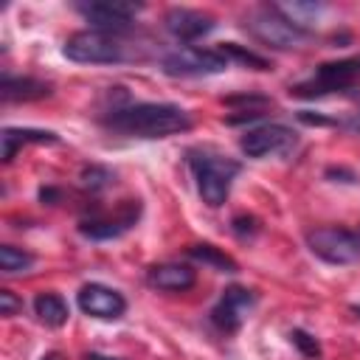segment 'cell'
I'll return each mask as SVG.
<instances>
[{"label":"cell","mask_w":360,"mask_h":360,"mask_svg":"<svg viewBox=\"0 0 360 360\" xmlns=\"http://www.w3.org/2000/svg\"><path fill=\"white\" fill-rule=\"evenodd\" d=\"M62 53L65 59L79 62V65H118V62L143 56L138 48L127 45L124 34H110V31H96V28L70 34L62 45Z\"/></svg>","instance_id":"3957f363"},{"label":"cell","mask_w":360,"mask_h":360,"mask_svg":"<svg viewBox=\"0 0 360 360\" xmlns=\"http://www.w3.org/2000/svg\"><path fill=\"white\" fill-rule=\"evenodd\" d=\"M101 127H107L115 135L127 138H172L180 132H188L194 127V118L188 110L177 104L163 101H138L127 107H112L101 115Z\"/></svg>","instance_id":"6da1fadb"},{"label":"cell","mask_w":360,"mask_h":360,"mask_svg":"<svg viewBox=\"0 0 360 360\" xmlns=\"http://www.w3.org/2000/svg\"><path fill=\"white\" fill-rule=\"evenodd\" d=\"M112 172L107 169V166H96V163H90V166H84L82 169V186L87 188V191H101V188H107L110 183H112Z\"/></svg>","instance_id":"7402d4cb"},{"label":"cell","mask_w":360,"mask_h":360,"mask_svg":"<svg viewBox=\"0 0 360 360\" xmlns=\"http://www.w3.org/2000/svg\"><path fill=\"white\" fill-rule=\"evenodd\" d=\"M34 264V256L17 245H0V270L6 276H17V273H25L31 270Z\"/></svg>","instance_id":"ffe728a7"},{"label":"cell","mask_w":360,"mask_h":360,"mask_svg":"<svg viewBox=\"0 0 360 360\" xmlns=\"http://www.w3.org/2000/svg\"><path fill=\"white\" fill-rule=\"evenodd\" d=\"M163 28L180 42H194V39H200L217 28V17L208 11H200V8L174 6L163 14Z\"/></svg>","instance_id":"4fadbf2b"},{"label":"cell","mask_w":360,"mask_h":360,"mask_svg":"<svg viewBox=\"0 0 360 360\" xmlns=\"http://www.w3.org/2000/svg\"><path fill=\"white\" fill-rule=\"evenodd\" d=\"M256 301H259L256 290H248V287H242V284H231V287L222 290L219 301L211 307V323H214L219 332L233 335V332L242 329V323H245V318L250 315V309L256 307Z\"/></svg>","instance_id":"8fae6325"},{"label":"cell","mask_w":360,"mask_h":360,"mask_svg":"<svg viewBox=\"0 0 360 360\" xmlns=\"http://www.w3.org/2000/svg\"><path fill=\"white\" fill-rule=\"evenodd\" d=\"M352 312H354V315L360 318V304H352Z\"/></svg>","instance_id":"4dcf8cb0"},{"label":"cell","mask_w":360,"mask_h":360,"mask_svg":"<svg viewBox=\"0 0 360 360\" xmlns=\"http://www.w3.org/2000/svg\"><path fill=\"white\" fill-rule=\"evenodd\" d=\"M357 233H360V231H357Z\"/></svg>","instance_id":"1f68e13d"},{"label":"cell","mask_w":360,"mask_h":360,"mask_svg":"<svg viewBox=\"0 0 360 360\" xmlns=\"http://www.w3.org/2000/svg\"><path fill=\"white\" fill-rule=\"evenodd\" d=\"M343 127H346V129H352V132H357V135H360V110H357V112H352V115H349V118H346V121H343Z\"/></svg>","instance_id":"83f0119b"},{"label":"cell","mask_w":360,"mask_h":360,"mask_svg":"<svg viewBox=\"0 0 360 360\" xmlns=\"http://www.w3.org/2000/svg\"><path fill=\"white\" fill-rule=\"evenodd\" d=\"M298 118H301L304 124H329V118H323V115H312L309 110H304V112H298Z\"/></svg>","instance_id":"4316f807"},{"label":"cell","mask_w":360,"mask_h":360,"mask_svg":"<svg viewBox=\"0 0 360 360\" xmlns=\"http://www.w3.org/2000/svg\"><path fill=\"white\" fill-rule=\"evenodd\" d=\"M22 312V298L11 290H0V315L3 318H14Z\"/></svg>","instance_id":"d4e9b609"},{"label":"cell","mask_w":360,"mask_h":360,"mask_svg":"<svg viewBox=\"0 0 360 360\" xmlns=\"http://www.w3.org/2000/svg\"><path fill=\"white\" fill-rule=\"evenodd\" d=\"M28 143H59V135L51 129H31V127H6L0 132V158L11 163L14 155Z\"/></svg>","instance_id":"2e32d148"},{"label":"cell","mask_w":360,"mask_h":360,"mask_svg":"<svg viewBox=\"0 0 360 360\" xmlns=\"http://www.w3.org/2000/svg\"><path fill=\"white\" fill-rule=\"evenodd\" d=\"M76 304L84 315L98 318V321H118L127 312V298L118 290H112L107 284H98V281L84 284L76 292Z\"/></svg>","instance_id":"7c38bea8"},{"label":"cell","mask_w":360,"mask_h":360,"mask_svg":"<svg viewBox=\"0 0 360 360\" xmlns=\"http://www.w3.org/2000/svg\"><path fill=\"white\" fill-rule=\"evenodd\" d=\"M217 51H219L228 62H239V65H248V68H253V70H270V68H273L264 56H259V53H253V51H248V48H242V45H236V42H222Z\"/></svg>","instance_id":"44dd1931"},{"label":"cell","mask_w":360,"mask_h":360,"mask_svg":"<svg viewBox=\"0 0 360 360\" xmlns=\"http://www.w3.org/2000/svg\"><path fill=\"white\" fill-rule=\"evenodd\" d=\"M34 312H37L39 323H45V326H51V329L68 323V318H70L68 301H65L59 292H51V290L37 292V298H34Z\"/></svg>","instance_id":"ac0fdd59"},{"label":"cell","mask_w":360,"mask_h":360,"mask_svg":"<svg viewBox=\"0 0 360 360\" xmlns=\"http://www.w3.org/2000/svg\"><path fill=\"white\" fill-rule=\"evenodd\" d=\"M186 253H188V259L202 262V264H208V267H214V270H219V273H236V270H239L236 259H233V256H228L222 248H217V245H211V242L188 245V248H186Z\"/></svg>","instance_id":"d6986e66"},{"label":"cell","mask_w":360,"mask_h":360,"mask_svg":"<svg viewBox=\"0 0 360 360\" xmlns=\"http://www.w3.org/2000/svg\"><path fill=\"white\" fill-rule=\"evenodd\" d=\"M146 284L163 292H186L197 284V270L180 262H160L146 267Z\"/></svg>","instance_id":"5bb4252c"},{"label":"cell","mask_w":360,"mask_h":360,"mask_svg":"<svg viewBox=\"0 0 360 360\" xmlns=\"http://www.w3.org/2000/svg\"><path fill=\"white\" fill-rule=\"evenodd\" d=\"M138 219H141V200H124L112 214L98 208L90 217H82L79 233L84 239H93V242H107V239L124 236L129 228H135Z\"/></svg>","instance_id":"52a82bcc"},{"label":"cell","mask_w":360,"mask_h":360,"mask_svg":"<svg viewBox=\"0 0 360 360\" xmlns=\"http://www.w3.org/2000/svg\"><path fill=\"white\" fill-rule=\"evenodd\" d=\"M307 248L326 264H354L360 262V233L338 225H321L307 231Z\"/></svg>","instance_id":"8992f818"},{"label":"cell","mask_w":360,"mask_h":360,"mask_svg":"<svg viewBox=\"0 0 360 360\" xmlns=\"http://www.w3.org/2000/svg\"><path fill=\"white\" fill-rule=\"evenodd\" d=\"M186 163H188V169L194 174L197 194H200V200L208 208H219L228 200L236 174L242 172V163L236 158L222 155V152H214L208 146L188 149L186 152Z\"/></svg>","instance_id":"7a4b0ae2"},{"label":"cell","mask_w":360,"mask_h":360,"mask_svg":"<svg viewBox=\"0 0 360 360\" xmlns=\"http://www.w3.org/2000/svg\"><path fill=\"white\" fill-rule=\"evenodd\" d=\"M228 68L231 62L219 51L208 48H177L160 59V70L166 76H214Z\"/></svg>","instance_id":"ba28073f"},{"label":"cell","mask_w":360,"mask_h":360,"mask_svg":"<svg viewBox=\"0 0 360 360\" xmlns=\"http://www.w3.org/2000/svg\"><path fill=\"white\" fill-rule=\"evenodd\" d=\"M231 231H233V236H239V239H253V236L262 231V225H259V219L250 217V214H236V217L231 219Z\"/></svg>","instance_id":"cb8c5ba5"},{"label":"cell","mask_w":360,"mask_h":360,"mask_svg":"<svg viewBox=\"0 0 360 360\" xmlns=\"http://www.w3.org/2000/svg\"><path fill=\"white\" fill-rule=\"evenodd\" d=\"M242 28H245L253 39H259L262 45L276 48V51L301 48V45H307V42L312 39V34L295 28V25H292L290 20H284L270 3H267V6H256V8H250V11L245 14Z\"/></svg>","instance_id":"277c9868"},{"label":"cell","mask_w":360,"mask_h":360,"mask_svg":"<svg viewBox=\"0 0 360 360\" xmlns=\"http://www.w3.org/2000/svg\"><path fill=\"white\" fill-rule=\"evenodd\" d=\"M84 360H121V357H107V354H98V352H90V354H84Z\"/></svg>","instance_id":"f1b7e54d"},{"label":"cell","mask_w":360,"mask_h":360,"mask_svg":"<svg viewBox=\"0 0 360 360\" xmlns=\"http://www.w3.org/2000/svg\"><path fill=\"white\" fill-rule=\"evenodd\" d=\"M59 197H62V191H59V188H39V200H42V202H48V205H53Z\"/></svg>","instance_id":"484cf974"},{"label":"cell","mask_w":360,"mask_h":360,"mask_svg":"<svg viewBox=\"0 0 360 360\" xmlns=\"http://www.w3.org/2000/svg\"><path fill=\"white\" fill-rule=\"evenodd\" d=\"M141 3H124V0H90V3H76V11L90 22L96 31H110V34H127L132 20L141 14Z\"/></svg>","instance_id":"9c48e42d"},{"label":"cell","mask_w":360,"mask_h":360,"mask_svg":"<svg viewBox=\"0 0 360 360\" xmlns=\"http://www.w3.org/2000/svg\"><path fill=\"white\" fill-rule=\"evenodd\" d=\"M53 93V84L45 82V79H37V76H11V73H3V82H0V96L6 104L11 101H37V98H45Z\"/></svg>","instance_id":"9a60e30c"},{"label":"cell","mask_w":360,"mask_h":360,"mask_svg":"<svg viewBox=\"0 0 360 360\" xmlns=\"http://www.w3.org/2000/svg\"><path fill=\"white\" fill-rule=\"evenodd\" d=\"M290 343L307 357V360H318L321 357V343H318V338L315 335H309L307 329H290Z\"/></svg>","instance_id":"603a6c76"},{"label":"cell","mask_w":360,"mask_h":360,"mask_svg":"<svg viewBox=\"0 0 360 360\" xmlns=\"http://www.w3.org/2000/svg\"><path fill=\"white\" fill-rule=\"evenodd\" d=\"M295 143H298V132L290 129L287 124H262V127L248 129L239 138V149L253 160L267 158V155H290Z\"/></svg>","instance_id":"30bf717a"},{"label":"cell","mask_w":360,"mask_h":360,"mask_svg":"<svg viewBox=\"0 0 360 360\" xmlns=\"http://www.w3.org/2000/svg\"><path fill=\"white\" fill-rule=\"evenodd\" d=\"M284 20H290L295 28L312 34V22L323 14V3H312V0H292V3H270Z\"/></svg>","instance_id":"e0dca14e"},{"label":"cell","mask_w":360,"mask_h":360,"mask_svg":"<svg viewBox=\"0 0 360 360\" xmlns=\"http://www.w3.org/2000/svg\"><path fill=\"white\" fill-rule=\"evenodd\" d=\"M39 360H62V354H59V352H48V354H42Z\"/></svg>","instance_id":"f546056e"},{"label":"cell","mask_w":360,"mask_h":360,"mask_svg":"<svg viewBox=\"0 0 360 360\" xmlns=\"http://www.w3.org/2000/svg\"><path fill=\"white\" fill-rule=\"evenodd\" d=\"M360 82V56H346L335 62L318 65L307 79L290 84V96L295 98H321L329 93L352 90Z\"/></svg>","instance_id":"5b68a950"}]
</instances>
